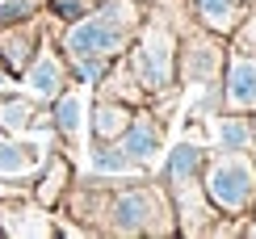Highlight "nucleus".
Segmentation results:
<instances>
[{
    "instance_id": "f8f14e48",
    "label": "nucleus",
    "mask_w": 256,
    "mask_h": 239,
    "mask_svg": "<svg viewBox=\"0 0 256 239\" xmlns=\"http://www.w3.org/2000/svg\"><path fill=\"white\" fill-rule=\"evenodd\" d=\"M0 55H4L8 68H26L30 59H34V26H26V30H4L0 34Z\"/></svg>"
},
{
    "instance_id": "9b49d317",
    "label": "nucleus",
    "mask_w": 256,
    "mask_h": 239,
    "mask_svg": "<svg viewBox=\"0 0 256 239\" xmlns=\"http://www.w3.org/2000/svg\"><path fill=\"white\" fill-rule=\"evenodd\" d=\"M80 114H84V96L80 92H59L55 96V130L68 143L80 138Z\"/></svg>"
},
{
    "instance_id": "0eeeda50",
    "label": "nucleus",
    "mask_w": 256,
    "mask_h": 239,
    "mask_svg": "<svg viewBox=\"0 0 256 239\" xmlns=\"http://www.w3.org/2000/svg\"><path fill=\"white\" fill-rule=\"evenodd\" d=\"M222 101H227V110H236V114L256 110V59L236 55L227 63V88H222Z\"/></svg>"
},
{
    "instance_id": "dca6fc26",
    "label": "nucleus",
    "mask_w": 256,
    "mask_h": 239,
    "mask_svg": "<svg viewBox=\"0 0 256 239\" xmlns=\"http://www.w3.org/2000/svg\"><path fill=\"white\" fill-rule=\"evenodd\" d=\"M50 8H55V17H63L68 26L76 17H84V0H50Z\"/></svg>"
},
{
    "instance_id": "9d476101",
    "label": "nucleus",
    "mask_w": 256,
    "mask_h": 239,
    "mask_svg": "<svg viewBox=\"0 0 256 239\" xmlns=\"http://www.w3.org/2000/svg\"><path fill=\"white\" fill-rule=\"evenodd\" d=\"M130 122V105H118V101H101L97 110H92V143H114V138L126 130Z\"/></svg>"
},
{
    "instance_id": "20e7f679",
    "label": "nucleus",
    "mask_w": 256,
    "mask_h": 239,
    "mask_svg": "<svg viewBox=\"0 0 256 239\" xmlns=\"http://www.w3.org/2000/svg\"><path fill=\"white\" fill-rule=\"evenodd\" d=\"M114 231L134 235V231H156L168 235L172 231V210L164 206L156 189H143V184H130L114 198Z\"/></svg>"
},
{
    "instance_id": "1a4fd4ad",
    "label": "nucleus",
    "mask_w": 256,
    "mask_h": 239,
    "mask_svg": "<svg viewBox=\"0 0 256 239\" xmlns=\"http://www.w3.org/2000/svg\"><path fill=\"white\" fill-rule=\"evenodd\" d=\"M189 4H194L198 21L206 30H214V34H231V30L240 26V17H244L240 0H189Z\"/></svg>"
},
{
    "instance_id": "ddd939ff",
    "label": "nucleus",
    "mask_w": 256,
    "mask_h": 239,
    "mask_svg": "<svg viewBox=\"0 0 256 239\" xmlns=\"http://www.w3.org/2000/svg\"><path fill=\"white\" fill-rule=\"evenodd\" d=\"M218 138H222V151H248L256 134H252L248 118H240L236 110H231V118H222V122H218Z\"/></svg>"
},
{
    "instance_id": "7ed1b4c3",
    "label": "nucleus",
    "mask_w": 256,
    "mask_h": 239,
    "mask_svg": "<svg viewBox=\"0 0 256 239\" xmlns=\"http://www.w3.org/2000/svg\"><path fill=\"white\" fill-rule=\"evenodd\" d=\"M130 68H134V80L143 84L147 92L172 88V76H176V38H172V30H168L164 21L143 26V38H138V46H134Z\"/></svg>"
},
{
    "instance_id": "f03ea898",
    "label": "nucleus",
    "mask_w": 256,
    "mask_h": 239,
    "mask_svg": "<svg viewBox=\"0 0 256 239\" xmlns=\"http://www.w3.org/2000/svg\"><path fill=\"white\" fill-rule=\"evenodd\" d=\"M206 198L227 214H248L256 202V164L248 151H227L222 160L206 168V180H202Z\"/></svg>"
},
{
    "instance_id": "6e6552de",
    "label": "nucleus",
    "mask_w": 256,
    "mask_h": 239,
    "mask_svg": "<svg viewBox=\"0 0 256 239\" xmlns=\"http://www.w3.org/2000/svg\"><path fill=\"white\" fill-rule=\"evenodd\" d=\"M26 88L42 96V101H55V96L68 88V68H63V59L55 55V50H42V55L34 63H26Z\"/></svg>"
},
{
    "instance_id": "423d86ee",
    "label": "nucleus",
    "mask_w": 256,
    "mask_h": 239,
    "mask_svg": "<svg viewBox=\"0 0 256 239\" xmlns=\"http://www.w3.org/2000/svg\"><path fill=\"white\" fill-rule=\"evenodd\" d=\"M160 138H164V126H160L152 114H130V122H126V130L118 134V143L138 168H147L156 160V151H160Z\"/></svg>"
},
{
    "instance_id": "2eb2a0df",
    "label": "nucleus",
    "mask_w": 256,
    "mask_h": 239,
    "mask_svg": "<svg viewBox=\"0 0 256 239\" xmlns=\"http://www.w3.org/2000/svg\"><path fill=\"white\" fill-rule=\"evenodd\" d=\"M30 17H34V0H0V26L30 21Z\"/></svg>"
},
{
    "instance_id": "39448f33",
    "label": "nucleus",
    "mask_w": 256,
    "mask_h": 239,
    "mask_svg": "<svg viewBox=\"0 0 256 239\" xmlns=\"http://www.w3.org/2000/svg\"><path fill=\"white\" fill-rule=\"evenodd\" d=\"M206 164V151L198 143H180L172 156H168V180H172V193H176V206H180V218L194 210V218H202L198 210V172Z\"/></svg>"
},
{
    "instance_id": "f3484780",
    "label": "nucleus",
    "mask_w": 256,
    "mask_h": 239,
    "mask_svg": "<svg viewBox=\"0 0 256 239\" xmlns=\"http://www.w3.org/2000/svg\"><path fill=\"white\" fill-rule=\"evenodd\" d=\"M240 4H248V0H240Z\"/></svg>"
},
{
    "instance_id": "f257e3e1",
    "label": "nucleus",
    "mask_w": 256,
    "mask_h": 239,
    "mask_svg": "<svg viewBox=\"0 0 256 239\" xmlns=\"http://www.w3.org/2000/svg\"><path fill=\"white\" fill-rule=\"evenodd\" d=\"M138 21H143V13H138L134 0H105L97 13H84V17L72 21L68 38H63V50L76 63H84V59L110 63L114 55L126 50V42L138 30Z\"/></svg>"
},
{
    "instance_id": "4468645a",
    "label": "nucleus",
    "mask_w": 256,
    "mask_h": 239,
    "mask_svg": "<svg viewBox=\"0 0 256 239\" xmlns=\"http://www.w3.org/2000/svg\"><path fill=\"white\" fill-rule=\"evenodd\" d=\"M231 34H236V50H252L256 55V8L240 17V26L231 30Z\"/></svg>"
}]
</instances>
